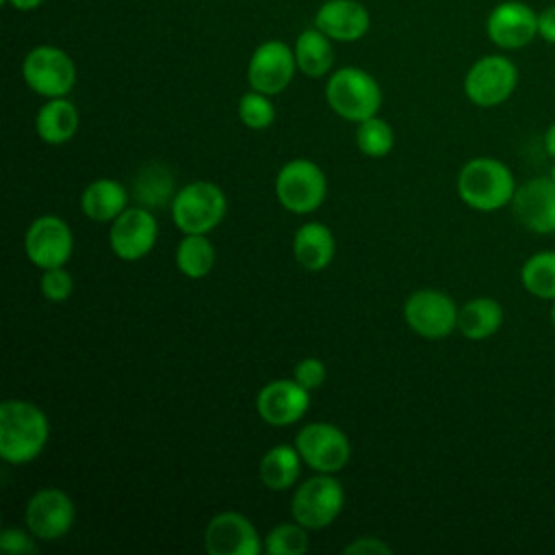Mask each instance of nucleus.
Listing matches in <instances>:
<instances>
[{"label": "nucleus", "instance_id": "nucleus-25", "mask_svg": "<svg viewBox=\"0 0 555 555\" xmlns=\"http://www.w3.org/2000/svg\"><path fill=\"white\" fill-rule=\"evenodd\" d=\"M301 462L304 460L297 447L275 444L260 457V466H258L260 481L273 492L288 490L291 486H295L301 473Z\"/></svg>", "mask_w": 555, "mask_h": 555}, {"label": "nucleus", "instance_id": "nucleus-37", "mask_svg": "<svg viewBox=\"0 0 555 555\" xmlns=\"http://www.w3.org/2000/svg\"><path fill=\"white\" fill-rule=\"evenodd\" d=\"M0 2H2V4H7V7H11V9H15V11L26 13V11H35V9H39L43 0H0Z\"/></svg>", "mask_w": 555, "mask_h": 555}, {"label": "nucleus", "instance_id": "nucleus-34", "mask_svg": "<svg viewBox=\"0 0 555 555\" xmlns=\"http://www.w3.org/2000/svg\"><path fill=\"white\" fill-rule=\"evenodd\" d=\"M0 548L4 553H35L37 544H35V535L30 531H22L15 527H7L0 533Z\"/></svg>", "mask_w": 555, "mask_h": 555}, {"label": "nucleus", "instance_id": "nucleus-30", "mask_svg": "<svg viewBox=\"0 0 555 555\" xmlns=\"http://www.w3.org/2000/svg\"><path fill=\"white\" fill-rule=\"evenodd\" d=\"M308 548V529L297 520L275 525L264 538V551L269 555H304Z\"/></svg>", "mask_w": 555, "mask_h": 555}, {"label": "nucleus", "instance_id": "nucleus-4", "mask_svg": "<svg viewBox=\"0 0 555 555\" xmlns=\"http://www.w3.org/2000/svg\"><path fill=\"white\" fill-rule=\"evenodd\" d=\"M228 212V199L221 186L208 180H195L176 191L171 199V219L184 234L212 232Z\"/></svg>", "mask_w": 555, "mask_h": 555}, {"label": "nucleus", "instance_id": "nucleus-9", "mask_svg": "<svg viewBox=\"0 0 555 555\" xmlns=\"http://www.w3.org/2000/svg\"><path fill=\"white\" fill-rule=\"evenodd\" d=\"M295 447L301 460L317 473L336 475L347 466L351 457V442L347 434L325 421L308 423L301 427L295 438Z\"/></svg>", "mask_w": 555, "mask_h": 555}, {"label": "nucleus", "instance_id": "nucleus-31", "mask_svg": "<svg viewBox=\"0 0 555 555\" xmlns=\"http://www.w3.org/2000/svg\"><path fill=\"white\" fill-rule=\"evenodd\" d=\"M238 119L251 130H264L275 119V106L267 93L251 89L238 100Z\"/></svg>", "mask_w": 555, "mask_h": 555}, {"label": "nucleus", "instance_id": "nucleus-21", "mask_svg": "<svg viewBox=\"0 0 555 555\" xmlns=\"http://www.w3.org/2000/svg\"><path fill=\"white\" fill-rule=\"evenodd\" d=\"M78 108L67 98H50L35 117V130L48 145H63L74 139L78 130Z\"/></svg>", "mask_w": 555, "mask_h": 555}, {"label": "nucleus", "instance_id": "nucleus-22", "mask_svg": "<svg viewBox=\"0 0 555 555\" xmlns=\"http://www.w3.org/2000/svg\"><path fill=\"white\" fill-rule=\"evenodd\" d=\"M503 325V306L486 295L468 299L457 312V330L468 340H486Z\"/></svg>", "mask_w": 555, "mask_h": 555}, {"label": "nucleus", "instance_id": "nucleus-35", "mask_svg": "<svg viewBox=\"0 0 555 555\" xmlns=\"http://www.w3.org/2000/svg\"><path fill=\"white\" fill-rule=\"evenodd\" d=\"M345 553H356V555H390L392 548L379 540V538H373V535H364V538H356L353 542L345 544L343 548Z\"/></svg>", "mask_w": 555, "mask_h": 555}, {"label": "nucleus", "instance_id": "nucleus-8", "mask_svg": "<svg viewBox=\"0 0 555 555\" xmlns=\"http://www.w3.org/2000/svg\"><path fill=\"white\" fill-rule=\"evenodd\" d=\"M325 195V173L317 163L308 158L288 160L275 176V197L288 212H314L323 204Z\"/></svg>", "mask_w": 555, "mask_h": 555}, {"label": "nucleus", "instance_id": "nucleus-28", "mask_svg": "<svg viewBox=\"0 0 555 555\" xmlns=\"http://www.w3.org/2000/svg\"><path fill=\"white\" fill-rule=\"evenodd\" d=\"M215 247L206 238V234H184V238L176 247V267L182 275L191 280L208 275L215 264Z\"/></svg>", "mask_w": 555, "mask_h": 555}, {"label": "nucleus", "instance_id": "nucleus-7", "mask_svg": "<svg viewBox=\"0 0 555 555\" xmlns=\"http://www.w3.org/2000/svg\"><path fill=\"white\" fill-rule=\"evenodd\" d=\"M22 78L30 91L46 100L65 98L76 85V65L65 50L43 43L24 56Z\"/></svg>", "mask_w": 555, "mask_h": 555}, {"label": "nucleus", "instance_id": "nucleus-17", "mask_svg": "<svg viewBox=\"0 0 555 555\" xmlns=\"http://www.w3.org/2000/svg\"><path fill=\"white\" fill-rule=\"evenodd\" d=\"M204 548L210 555H258L262 544L247 516L238 512H219L206 525Z\"/></svg>", "mask_w": 555, "mask_h": 555}, {"label": "nucleus", "instance_id": "nucleus-32", "mask_svg": "<svg viewBox=\"0 0 555 555\" xmlns=\"http://www.w3.org/2000/svg\"><path fill=\"white\" fill-rule=\"evenodd\" d=\"M74 291V280H72V273L65 269V267H52V269H43V275H41V295L48 299V301H65L69 299Z\"/></svg>", "mask_w": 555, "mask_h": 555}, {"label": "nucleus", "instance_id": "nucleus-19", "mask_svg": "<svg viewBox=\"0 0 555 555\" xmlns=\"http://www.w3.org/2000/svg\"><path fill=\"white\" fill-rule=\"evenodd\" d=\"M314 26L332 41H358L369 33L371 15L358 0H325L314 13Z\"/></svg>", "mask_w": 555, "mask_h": 555}, {"label": "nucleus", "instance_id": "nucleus-23", "mask_svg": "<svg viewBox=\"0 0 555 555\" xmlns=\"http://www.w3.org/2000/svg\"><path fill=\"white\" fill-rule=\"evenodd\" d=\"M128 204V193L121 182L113 178L93 180L80 195V210L93 221H113L117 219Z\"/></svg>", "mask_w": 555, "mask_h": 555}, {"label": "nucleus", "instance_id": "nucleus-6", "mask_svg": "<svg viewBox=\"0 0 555 555\" xmlns=\"http://www.w3.org/2000/svg\"><path fill=\"white\" fill-rule=\"evenodd\" d=\"M345 505V490L332 473L306 479L291 499V516L306 529L330 527Z\"/></svg>", "mask_w": 555, "mask_h": 555}, {"label": "nucleus", "instance_id": "nucleus-27", "mask_svg": "<svg viewBox=\"0 0 555 555\" xmlns=\"http://www.w3.org/2000/svg\"><path fill=\"white\" fill-rule=\"evenodd\" d=\"M522 288L542 301L555 299V249H540L531 254L520 267Z\"/></svg>", "mask_w": 555, "mask_h": 555}, {"label": "nucleus", "instance_id": "nucleus-38", "mask_svg": "<svg viewBox=\"0 0 555 555\" xmlns=\"http://www.w3.org/2000/svg\"><path fill=\"white\" fill-rule=\"evenodd\" d=\"M542 143H544V152H546L551 158H555V121H551V126L546 128Z\"/></svg>", "mask_w": 555, "mask_h": 555}, {"label": "nucleus", "instance_id": "nucleus-3", "mask_svg": "<svg viewBox=\"0 0 555 555\" xmlns=\"http://www.w3.org/2000/svg\"><path fill=\"white\" fill-rule=\"evenodd\" d=\"M325 100L330 108L347 121H364L382 108L379 82L360 67L336 69L325 85Z\"/></svg>", "mask_w": 555, "mask_h": 555}, {"label": "nucleus", "instance_id": "nucleus-10", "mask_svg": "<svg viewBox=\"0 0 555 555\" xmlns=\"http://www.w3.org/2000/svg\"><path fill=\"white\" fill-rule=\"evenodd\" d=\"M457 312L460 308L451 295L436 288L414 291L403 304L408 327L429 340L447 338L453 330H457Z\"/></svg>", "mask_w": 555, "mask_h": 555}, {"label": "nucleus", "instance_id": "nucleus-14", "mask_svg": "<svg viewBox=\"0 0 555 555\" xmlns=\"http://www.w3.org/2000/svg\"><path fill=\"white\" fill-rule=\"evenodd\" d=\"M486 35L499 50H522L538 37V11L520 0L499 2L486 17Z\"/></svg>", "mask_w": 555, "mask_h": 555}, {"label": "nucleus", "instance_id": "nucleus-41", "mask_svg": "<svg viewBox=\"0 0 555 555\" xmlns=\"http://www.w3.org/2000/svg\"><path fill=\"white\" fill-rule=\"evenodd\" d=\"M553 93H555V87H553Z\"/></svg>", "mask_w": 555, "mask_h": 555}, {"label": "nucleus", "instance_id": "nucleus-1", "mask_svg": "<svg viewBox=\"0 0 555 555\" xmlns=\"http://www.w3.org/2000/svg\"><path fill=\"white\" fill-rule=\"evenodd\" d=\"M50 423L43 410L26 399H7L0 405V457L7 464H28L48 444Z\"/></svg>", "mask_w": 555, "mask_h": 555}, {"label": "nucleus", "instance_id": "nucleus-15", "mask_svg": "<svg viewBox=\"0 0 555 555\" xmlns=\"http://www.w3.org/2000/svg\"><path fill=\"white\" fill-rule=\"evenodd\" d=\"M158 238V223L150 208L134 206L126 208L117 219L111 221L108 243L117 258L134 262L147 256Z\"/></svg>", "mask_w": 555, "mask_h": 555}, {"label": "nucleus", "instance_id": "nucleus-36", "mask_svg": "<svg viewBox=\"0 0 555 555\" xmlns=\"http://www.w3.org/2000/svg\"><path fill=\"white\" fill-rule=\"evenodd\" d=\"M538 37L551 46H555V4L538 11Z\"/></svg>", "mask_w": 555, "mask_h": 555}, {"label": "nucleus", "instance_id": "nucleus-16", "mask_svg": "<svg viewBox=\"0 0 555 555\" xmlns=\"http://www.w3.org/2000/svg\"><path fill=\"white\" fill-rule=\"evenodd\" d=\"M509 206L527 232L555 234V182L548 176H535L518 184Z\"/></svg>", "mask_w": 555, "mask_h": 555}, {"label": "nucleus", "instance_id": "nucleus-12", "mask_svg": "<svg viewBox=\"0 0 555 555\" xmlns=\"http://www.w3.org/2000/svg\"><path fill=\"white\" fill-rule=\"evenodd\" d=\"M24 251L39 269L65 267L74 251V234L61 217L41 215L24 234Z\"/></svg>", "mask_w": 555, "mask_h": 555}, {"label": "nucleus", "instance_id": "nucleus-29", "mask_svg": "<svg viewBox=\"0 0 555 555\" xmlns=\"http://www.w3.org/2000/svg\"><path fill=\"white\" fill-rule=\"evenodd\" d=\"M356 145L364 156L384 158L395 147V132L386 119L373 115L358 124Z\"/></svg>", "mask_w": 555, "mask_h": 555}, {"label": "nucleus", "instance_id": "nucleus-5", "mask_svg": "<svg viewBox=\"0 0 555 555\" xmlns=\"http://www.w3.org/2000/svg\"><path fill=\"white\" fill-rule=\"evenodd\" d=\"M518 87V67L505 54L477 59L464 76V95L479 108H494L507 102Z\"/></svg>", "mask_w": 555, "mask_h": 555}, {"label": "nucleus", "instance_id": "nucleus-18", "mask_svg": "<svg viewBox=\"0 0 555 555\" xmlns=\"http://www.w3.org/2000/svg\"><path fill=\"white\" fill-rule=\"evenodd\" d=\"M310 408V390L293 379H273L264 384L256 395L258 416L273 425L286 427L297 423Z\"/></svg>", "mask_w": 555, "mask_h": 555}, {"label": "nucleus", "instance_id": "nucleus-26", "mask_svg": "<svg viewBox=\"0 0 555 555\" xmlns=\"http://www.w3.org/2000/svg\"><path fill=\"white\" fill-rule=\"evenodd\" d=\"M173 186H176L173 173L163 163H147V165H143L141 171L132 180L134 197L145 208L165 206L169 199H173V195H176Z\"/></svg>", "mask_w": 555, "mask_h": 555}, {"label": "nucleus", "instance_id": "nucleus-20", "mask_svg": "<svg viewBox=\"0 0 555 555\" xmlns=\"http://www.w3.org/2000/svg\"><path fill=\"white\" fill-rule=\"evenodd\" d=\"M293 254L295 260L308 271L325 269L336 254V241L332 230L319 221H308L299 225L293 236Z\"/></svg>", "mask_w": 555, "mask_h": 555}, {"label": "nucleus", "instance_id": "nucleus-13", "mask_svg": "<svg viewBox=\"0 0 555 555\" xmlns=\"http://www.w3.org/2000/svg\"><path fill=\"white\" fill-rule=\"evenodd\" d=\"M26 527L43 542L63 538L76 518V507L72 496L61 488H41L26 503Z\"/></svg>", "mask_w": 555, "mask_h": 555}, {"label": "nucleus", "instance_id": "nucleus-11", "mask_svg": "<svg viewBox=\"0 0 555 555\" xmlns=\"http://www.w3.org/2000/svg\"><path fill=\"white\" fill-rule=\"evenodd\" d=\"M295 69V50L280 39H267L249 56L247 82L254 91L278 95L293 82Z\"/></svg>", "mask_w": 555, "mask_h": 555}, {"label": "nucleus", "instance_id": "nucleus-33", "mask_svg": "<svg viewBox=\"0 0 555 555\" xmlns=\"http://www.w3.org/2000/svg\"><path fill=\"white\" fill-rule=\"evenodd\" d=\"M293 377L308 390H317L319 386H323L325 377H327V369L319 358H304L295 364L293 369Z\"/></svg>", "mask_w": 555, "mask_h": 555}, {"label": "nucleus", "instance_id": "nucleus-2", "mask_svg": "<svg viewBox=\"0 0 555 555\" xmlns=\"http://www.w3.org/2000/svg\"><path fill=\"white\" fill-rule=\"evenodd\" d=\"M460 199L477 212H494L512 204L516 178L512 169L494 156H475L457 173Z\"/></svg>", "mask_w": 555, "mask_h": 555}, {"label": "nucleus", "instance_id": "nucleus-39", "mask_svg": "<svg viewBox=\"0 0 555 555\" xmlns=\"http://www.w3.org/2000/svg\"><path fill=\"white\" fill-rule=\"evenodd\" d=\"M548 319H551V325L555 327V299L551 301V308H548Z\"/></svg>", "mask_w": 555, "mask_h": 555}, {"label": "nucleus", "instance_id": "nucleus-24", "mask_svg": "<svg viewBox=\"0 0 555 555\" xmlns=\"http://www.w3.org/2000/svg\"><path fill=\"white\" fill-rule=\"evenodd\" d=\"M295 61L297 69L308 78H321L330 74L334 65L332 39L317 26L304 28L295 39Z\"/></svg>", "mask_w": 555, "mask_h": 555}, {"label": "nucleus", "instance_id": "nucleus-40", "mask_svg": "<svg viewBox=\"0 0 555 555\" xmlns=\"http://www.w3.org/2000/svg\"><path fill=\"white\" fill-rule=\"evenodd\" d=\"M548 178L555 182V158H553V165H551V169H548Z\"/></svg>", "mask_w": 555, "mask_h": 555}]
</instances>
